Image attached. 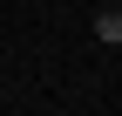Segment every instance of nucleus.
I'll list each match as a JSON object with an SVG mask.
<instances>
[{
    "mask_svg": "<svg viewBox=\"0 0 122 116\" xmlns=\"http://www.w3.org/2000/svg\"><path fill=\"white\" fill-rule=\"evenodd\" d=\"M115 14H122V7H115Z\"/></svg>",
    "mask_w": 122,
    "mask_h": 116,
    "instance_id": "nucleus-2",
    "label": "nucleus"
},
{
    "mask_svg": "<svg viewBox=\"0 0 122 116\" xmlns=\"http://www.w3.org/2000/svg\"><path fill=\"white\" fill-rule=\"evenodd\" d=\"M95 34H102V41H115V48H122V14H115V7H109V14H95Z\"/></svg>",
    "mask_w": 122,
    "mask_h": 116,
    "instance_id": "nucleus-1",
    "label": "nucleus"
}]
</instances>
